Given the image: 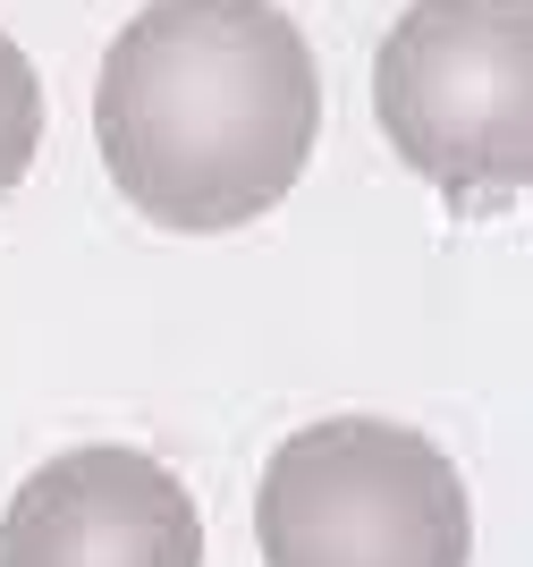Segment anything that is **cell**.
I'll list each match as a JSON object with an SVG mask.
<instances>
[{"label": "cell", "instance_id": "6da1fadb", "mask_svg": "<svg viewBox=\"0 0 533 567\" xmlns=\"http://www.w3.org/2000/svg\"><path fill=\"white\" fill-rule=\"evenodd\" d=\"M322 76L271 0H144L102 51L93 144L162 229H246L305 178Z\"/></svg>", "mask_w": 533, "mask_h": 567}, {"label": "cell", "instance_id": "7a4b0ae2", "mask_svg": "<svg viewBox=\"0 0 533 567\" xmlns=\"http://www.w3.org/2000/svg\"><path fill=\"white\" fill-rule=\"evenodd\" d=\"M372 118L449 204L533 178V0H416L372 51Z\"/></svg>", "mask_w": 533, "mask_h": 567}, {"label": "cell", "instance_id": "3957f363", "mask_svg": "<svg viewBox=\"0 0 533 567\" xmlns=\"http://www.w3.org/2000/svg\"><path fill=\"white\" fill-rule=\"evenodd\" d=\"M263 567H465L474 508L423 432L330 415L288 432L255 492Z\"/></svg>", "mask_w": 533, "mask_h": 567}, {"label": "cell", "instance_id": "277c9868", "mask_svg": "<svg viewBox=\"0 0 533 567\" xmlns=\"http://www.w3.org/2000/svg\"><path fill=\"white\" fill-rule=\"evenodd\" d=\"M0 567H204V517L162 457L93 441L18 483Z\"/></svg>", "mask_w": 533, "mask_h": 567}, {"label": "cell", "instance_id": "5b68a950", "mask_svg": "<svg viewBox=\"0 0 533 567\" xmlns=\"http://www.w3.org/2000/svg\"><path fill=\"white\" fill-rule=\"evenodd\" d=\"M34 144H43V85H34V60L0 34V195L34 169Z\"/></svg>", "mask_w": 533, "mask_h": 567}]
</instances>
